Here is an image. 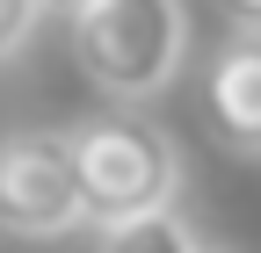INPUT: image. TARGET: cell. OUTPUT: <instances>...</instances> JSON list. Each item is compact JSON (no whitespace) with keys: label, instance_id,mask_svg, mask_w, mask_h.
Returning a JSON list of instances; mask_svg holds the SVG:
<instances>
[{"label":"cell","instance_id":"1","mask_svg":"<svg viewBox=\"0 0 261 253\" xmlns=\"http://www.w3.org/2000/svg\"><path fill=\"white\" fill-rule=\"evenodd\" d=\"M80 188V225H123V217L181 203V145L167 123H152L145 102H109L102 116H80L65 131Z\"/></svg>","mask_w":261,"mask_h":253},{"label":"cell","instance_id":"2","mask_svg":"<svg viewBox=\"0 0 261 253\" xmlns=\"http://www.w3.org/2000/svg\"><path fill=\"white\" fill-rule=\"evenodd\" d=\"M73 22V66L109 102H152L189 66V8L181 0H87Z\"/></svg>","mask_w":261,"mask_h":253},{"label":"cell","instance_id":"3","mask_svg":"<svg viewBox=\"0 0 261 253\" xmlns=\"http://www.w3.org/2000/svg\"><path fill=\"white\" fill-rule=\"evenodd\" d=\"M0 232L65 239L80 232V188L65 131H8L0 138Z\"/></svg>","mask_w":261,"mask_h":253},{"label":"cell","instance_id":"4","mask_svg":"<svg viewBox=\"0 0 261 253\" xmlns=\"http://www.w3.org/2000/svg\"><path fill=\"white\" fill-rule=\"evenodd\" d=\"M203 123L225 152L261 160V29H232L203 66Z\"/></svg>","mask_w":261,"mask_h":253},{"label":"cell","instance_id":"5","mask_svg":"<svg viewBox=\"0 0 261 253\" xmlns=\"http://www.w3.org/2000/svg\"><path fill=\"white\" fill-rule=\"evenodd\" d=\"M94 253H225V246H211V239L181 217V203H167V210L123 217V225H102Z\"/></svg>","mask_w":261,"mask_h":253},{"label":"cell","instance_id":"6","mask_svg":"<svg viewBox=\"0 0 261 253\" xmlns=\"http://www.w3.org/2000/svg\"><path fill=\"white\" fill-rule=\"evenodd\" d=\"M37 22H44V0H0V66L37 37Z\"/></svg>","mask_w":261,"mask_h":253},{"label":"cell","instance_id":"7","mask_svg":"<svg viewBox=\"0 0 261 253\" xmlns=\"http://www.w3.org/2000/svg\"><path fill=\"white\" fill-rule=\"evenodd\" d=\"M218 15L232 29H261V0H218Z\"/></svg>","mask_w":261,"mask_h":253},{"label":"cell","instance_id":"8","mask_svg":"<svg viewBox=\"0 0 261 253\" xmlns=\"http://www.w3.org/2000/svg\"><path fill=\"white\" fill-rule=\"evenodd\" d=\"M87 0H44V15H80Z\"/></svg>","mask_w":261,"mask_h":253}]
</instances>
